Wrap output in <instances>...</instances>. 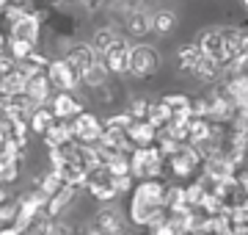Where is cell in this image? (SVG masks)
<instances>
[{"mask_svg":"<svg viewBox=\"0 0 248 235\" xmlns=\"http://www.w3.org/2000/svg\"><path fill=\"white\" fill-rule=\"evenodd\" d=\"M163 105L169 108L171 119H190L193 117V100L185 97V94H166L163 97Z\"/></svg>","mask_w":248,"mask_h":235,"instance_id":"2e32d148","label":"cell"},{"mask_svg":"<svg viewBox=\"0 0 248 235\" xmlns=\"http://www.w3.org/2000/svg\"><path fill=\"white\" fill-rule=\"evenodd\" d=\"M152 235H177V227L171 224V218H169V221H166V224L155 227V230H152Z\"/></svg>","mask_w":248,"mask_h":235,"instance_id":"8d00e7d4","label":"cell"},{"mask_svg":"<svg viewBox=\"0 0 248 235\" xmlns=\"http://www.w3.org/2000/svg\"><path fill=\"white\" fill-rule=\"evenodd\" d=\"M193 75L199 78V81H207V83H215L218 78L223 75V64L213 61V58H207V55H202V61L196 64Z\"/></svg>","mask_w":248,"mask_h":235,"instance_id":"cb8c5ba5","label":"cell"},{"mask_svg":"<svg viewBox=\"0 0 248 235\" xmlns=\"http://www.w3.org/2000/svg\"><path fill=\"white\" fill-rule=\"evenodd\" d=\"M127 136H130L133 147L138 150V147H155L157 144V138H160V133L149 125V122H133L130 130H127Z\"/></svg>","mask_w":248,"mask_h":235,"instance_id":"9a60e30c","label":"cell"},{"mask_svg":"<svg viewBox=\"0 0 248 235\" xmlns=\"http://www.w3.org/2000/svg\"><path fill=\"white\" fill-rule=\"evenodd\" d=\"M174 25H177V14H174V11H169V9L155 11V19H152V31H155V34L166 36V34L174 31Z\"/></svg>","mask_w":248,"mask_h":235,"instance_id":"d4e9b609","label":"cell"},{"mask_svg":"<svg viewBox=\"0 0 248 235\" xmlns=\"http://www.w3.org/2000/svg\"><path fill=\"white\" fill-rule=\"evenodd\" d=\"M108 78H110V72H108V67L102 64V58H99V61L94 64V67H91L80 81L86 83V86H91V89H99V86H105V83H108Z\"/></svg>","mask_w":248,"mask_h":235,"instance_id":"484cf974","label":"cell"},{"mask_svg":"<svg viewBox=\"0 0 248 235\" xmlns=\"http://www.w3.org/2000/svg\"><path fill=\"white\" fill-rule=\"evenodd\" d=\"M75 197H78V188H75V185H63L55 197H50V205H47V210H45L47 218H55L58 213H63V210L75 202Z\"/></svg>","mask_w":248,"mask_h":235,"instance_id":"d6986e66","label":"cell"},{"mask_svg":"<svg viewBox=\"0 0 248 235\" xmlns=\"http://www.w3.org/2000/svg\"><path fill=\"white\" fill-rule=\"evenodd\" d=\"M53 218H36L33 227L28 230V235H53Z\"/></svg>","mask_w":248,"mask_h":235,"instance_id":"d6a6232c","label":"cell"},{"mask_svg":"<svg viewBox=\"0 0 248 235\" xmlns=\"http://www.w3.org/2000/svg\"><path fill=\"white\" fill-rule=\"evenodd\" d=\"M75 141V130H72V119H55L53 125L47 127L45 133V144L50 147V150H55V147H66Z\"/></svg>","mask_w":248,"mask_h":235,"instance_id":"7c38bea8","label":"cell"},{"mask_svg":"<svg viewBox=\"0 0 248 235\" xmlns=\"http://www.w3.org/2000/svg\"><path fill=\"white\" fill-rule=\"evenodd\" d=\"M6 53H9V39L0 34V55H6Z\"/></svg>","mask_w":248,"mask_h":235,"instance_id":"ab89813d","label":"cell"},{"mask_svg":"<svg viewBox=\"0 0 248 235\" xmlns=\"http://www.w3.org/2000/svg\"><path fill=\"white\" fill-rule=\"evenodd\" d=\"M58 174H61V180H63V185H75V188H83L86 183H89V177L91 174L80 166V163H72V161H66L58 169Z\"/></svg>","mask_w":248,"mask_h":235,"instance_id":"44dd1931","label":"cell"},{"mask_svg":"<svg viewBox=\"0 0 248 235\" xmlns=\"http://www.w3.org/2000/svg\"><path fill=\"white\" fill-rule=\"evenodd\" d=\"M72 130H75V141H80V144H91L97 147L99 141H102V136H105V125L99 122L94 114H80V117L72 119Z\"/></svg>","mask_w":248,"mask_h":235,"instance_id":"5b68a950","label":"cell"},{"mask_svg":"<svg viewBox=\"0 0 248 235\" xmlns=\"http://www.w3.org/2000/svg\"><path fill=\"white\" fill-rule=\"evenodd\" d=\"M204 177H210V180L218 185V183L234 180V177H237V169H234V163H232L226 155H213V158L204 161Z\"/></svg>","mask_w":248,"mask_h":235,"instance_id":"30bf717a","label":"cell"},{"mask_svg":"<svg viewBox=\"0 0 248 235\" xmlns=\"http://www.w3.org/2000/svg\"><path fill=\"white\" fill-rule=\"evenodd\" d=\"M50 81H47V72H39L36 78H31L25 86V94L31 97V102L33 105H45L47 100H50Z\"/></svg>","mask_w":248,"mask_h":235,"instance_id":"e0dca14e","label":"cell"},{"mask_svg":"<svg viewBox=\"0 0 248 235\" xmlns=\"http://www.w3.org/2000/svg\"><path fill=\"white\" fill-rule=\"evenodd\" d=\"M3 202H6V188L0 185V205H3Z\"/></svg>","mask_w":248,"mask_h":235,"instance_id":"b9f144b4","label":"cell"},{"mask_svg":"<svg viewBox=\"0 0 248 235\" xmlns=\"http://www.w3.org/2000/svg\"><path fill=\"white\" fill-rule=\"evenodd\" d=\"M33 50H36L33 45H28V42H22V39L9 36V55L14 58V61H28V58L33 55Z\"/></svg>","mask_w":248,"mask_h":235,"instance_id":"83f0119b","label":"cell"},{"mask_svg":"<svg viewBox=\"0 0 248 235\" xmlns=\"http://www.w3.org/2000/svg\"><path fill=\"white\" fill-rule=\"evenodd\" d=\"M83 3H86V6H89V9H94V6H97L99 0H83Z\"/></svg>","mask_w":248,"mask_h":235,"instance_id":"60d3db41","label":"cell"},{"mask_svg":"<svg viewBox=\"0 0 248 235\" xmlns=\"http://www.w3.org/2000/svg\"><path fill=\"white\" fill-rule=\"evenodd\" d=\"M169 163H171V172L177 174V177H190V174L204 163V158L199 155V150H196L193 144H182L179 152L169 158Z\"/></svg>","mask_w":248,"mask_h":235,"instance_id":"8992f818","label":"cell"},{"mask_svg":"<svg viewBox=\"0 0 248 235\" xmlns=\"http://www.w3.org/2000/svg\"><path fill=\"white\" fill-rule=\"evenodd\" d=\"M17 64H19V61H14V58H11L9 53L0 55V78H6V75L17 72Z\"/></svg>","mask_w":248,"mask_h":235,"instance_id":"d590c367","label":"cell"},{"mask_svg":"<svg viewBox=\"0 0 248 235\" xmlns=\"http://www.w3.org/2000/svg\"><path fill=\"white\" fill-rule=\"evenodd\" d=\"M130 50H133V47L127 45L124 39H119L113 47H108L105 53H102V64L108 67V72L110 75L130 72Z\"/></svg>","mask_w":248,"mask_h":235,"instance_id":"52a82bcc","label":"cell"},{"mask_svg":"<svg viewBox=\"0 0 248 235\" xmlns=\"http://www.w3.org/2000/svg\"><path fill=\"white\" fill-rule=\"evenodd\" d=\"M86 185H89V194H91V197L99 199V202H108V205H110L116 197H119V191H116L113 180H110V174H108L105 169H99V172L91 174Z\"/></svg>","mask_w":248,"mask_h":235,"instance_id":"8fae6325","label":"cell"},{"mask_svg":"<svg viewBox=\"0 0 248 235\" xmlns=\"http://www.w3.org/2000/svg\"><path fill=\"white\" fill-rule=\"evenodd\" d=\"M116 42H119V36L113 34V28H97L94 31V42H91V47L99 53V58H102V53H105L108 47H113Z\"/></svg>","mask_w":248,"mask_h":235,"instance_id":"4316f807","label":"cell"},{"mask_svg":"<svg viewBox=\"0 0 248 235\" xmlns=\"http://www.w3.org/2000/svg\"><path fill=\"white\" fill-rule=\"evenodd\" d=\"M53 114L55 119H75L83 114V105H80V100L75 97V94H66V91H58L53 97Z\"/></svg>","mask_w":248,"mask_h":235,"instance_id":"4fadbf2b","label":"cell"},{"mask_svg":"<svg viewBox=\"0 0 248 235\" xmlns=\"http://www.w3.org/2000/svg\"><path fill=\"white\" fill-rule=\"evenodd\" d=\"M89 235H124V216L116 205H105L91 218Z\"/></svg>","mask_w":248,"mask_h":235,"instance_id":"3957f363","label":"cell"},{"mask_svg":"<svg viewBox=\"0 0 248 235\" xmlns=\"http://www.w3.org/2000/svg\"><path fill=\"white\" fill-rule=\"evenodd\" d=\"M61 188H63V180H61V174L58 172H47L45 177L39 180V191H45L47 197H55Z\"/></svg>","mask_w":248,"mask_h":235,"instance_id":"f1b7e54d","label":"cell"},{"mask_svg":"<svg viewBox=\"0 0 248 235\" xmlns=\"http://www.w3.org/2000/svg\"><path fill=\"white\" fill-rule=\"evenodd\" d=\"M199 47H202V53L207 55V58H213V61L218 64H229V58H226V45H223V34L221 28H207L202 34V39H199Z\"/></svg>","mask_w":248,"mask_h":235,"instance_id":"ba28073f","label":"cell"},{"mask_svg":"<svg viewBox=\"0 0 248 235\" xmlns=\"http://www.w3.org/2000/svg\"><path fill=\"white\" fill-rule=\"evenodd\" d=\"M113 180V185H116V191L119 194H127V191H135V185H133V174H127V177H110Z\"/></svg>","mask_w":248,"mask_h":235,"instance_id":"e575fe53","label":"cell"},{"mask_svg":"<svg viewBox=\"0 0 248 235\" xmlns=\"http://www.w3.org/2000/svg\"><path fill=\"white\" fill-rule=\"evenodd\" d=\"M11 36L22 39V42H28V45L36 47V42H39V17L28 11L25 17H19L17 22L11 25Z\"/></svg>","mask_w":248,"mask_h":235,"instance_id":"5bb4252c","label":"cell"},{"mask_svg":"<svg viewBox=\"0 0 248 235\" xmlns=\"http://www.w3.org/2000/svg\"><path fill=\"white\" fill-rule=\"evenodd\" d=\"M55 122V114L53 108H47V105H39V108H33V114H31V119H28V125H31V133H39V136H45L47 127Z\"/></svg>","mask_w":248,"mask_h":235,"instance_id":"603a6c76","label":"cell"},{"mask_svg":"<svg viewBox=\"0 0 248 235\" xmlns=\"http://www.w3.org/2000/svg\"><path fill=\"white\" fill-rule=\"evenodd\" d=\"M47 81H50V86H53L55 91L72 94V91L80 86V75L69 67L66 58H55V61H50V67H47Z\"/></svg>","mask_w":248,"mask_h":235,"instance_id":"277c9868","label":"cell"},{"mask_svg":"<svg viewBox=\"0 0 248 235\" xmlns=\"http://www.w3.org/2000/svg\"><path fill=\"white\" fill-rule=\"evenodd\" d=\"M166 188L160 180H141L133 191V205H130V221L138 227L149 224V216L157 208H166Z\"/></svg>","mask_w":248,"mask_h":235,"instance_id":"6da1fadb","label":"cell"},{"mask_svg":"<svg viewBox=\"0 0 248 235\" xmlns=\"http://www.w3.org/2000/svg\"><path fill=\"white\" fill-rule=\"evenodd\" d=\"M149 108H152V102L149 100H133V105H130V117L135 119V122H146V117H149Z\"/></svg>","mask_w":248,"mask_h":235,"instance_id":"4dcf8cb0","label":"cell"},{"mask_svg":"<svg viewBox=\"0 0 248 235\" xmlns=\"http://www.w3.org/2000/svg\"><path fill=\"white\" fill-rule=\"evenodd\" d=\"M152 19H155V14H149L146 9L138 6L135 11L127 14V34L130 36H143L146 31H152Z\"/></svg>","mask_w":248,"mask_h":235,"instance_id":"ac0fdd59","label":"cell"},{"mask_svg":"<svg viewBox=\"0 0 248 235\" xmlns=\"http://www.w3.org/2000/svg\"><path fill=\"white\" fill-rule=\"evenodd\" d=\"M202 47H199V42H190V45H182L177 50V67L182 69V72H193L196 64L202 61Z\"/></svg>","mask_w":248,"mask_h":235,"instance_id":"ffe728a7","label":"cell"},{"mask_svg":"<svg viewBox=\"0 0 248 235\" xmlns=\"http://www.w3.org/2000/svg\"><path fill=\"white\" fill-rule=\"evenodd\" d=\"M28 78L19 72V64H17V72L0 78V97H17V94H25Z\"/></svg>","mask_w":248,"mask_h":235,"instance_id":"7402d4cb","label":"cell"},{"mask_svg":"<svg viewBox=\"0 0 248 235\" xmlns=\"http://www.w3.org/2000/svg\"><path fill=\"white\" fill-rule=\"evenodd\" d=\"M0 235H22V233H19L14 224H9V227H3V230H0Z\"/></svg>","mask_w":248,"mask_h":235,"instance_id":"f35d334b","label":"cell"},{"mask_svg":"<svg viewBox=\"0 0 248 235\" xmlns=\"http://www.w3.org/2000/svg\"><path fill=\"white\" fill-rule=\"evenodd\" d=\"M17 210H19V205H11V202H3V205H0V221H3V224H14V221H17Z\"/></svg>","mask_w":248,"mask_h":235,"instance_id":"836d02e7","label":"cell"},{"mask_svg":"<svg viewBox=\"0 0 248 235\" xmlns=\"http://www.w3.org/2000/svg\"><path fill=\"white\" fill-rule=\"evenodd\" d=\"M105 172L110 177H127V174H133V169H130V155H119L113 163L105 166Z\"/></svg>","mask_w":248,"mask_h":235,"instance_id":"f546056e","label":"cell"},{"mask_svg":"<svg viewBox=\"0 0 248 235\" xmlns=\"http://www.w3.org/2000/svg\"><path fill=\"white\" fill-rule=\"evenodd\" d=\"M160 69V53L152 45H135L130 50V75L135 78H152Z\"/></svg>","mask_w":248,"mask_h":235,"instance_id":"7a4b0ae2","label":"cell"},{"mask_svg":"<svg viewBox=\"0 0 248 235\" xmlns=\"http://www.w3.org/2000/svg\"><path fill=\"white\" fill-rule=\"evenodd\" d=\"M63 58H66L72 69H75L80 78H83V75H86L91 67L99 61V53H97L91 45H72L69 50H66V55H63Z\"/></svg>","mask_w":248,"mask_h":235,"instance_id":"9c48e42d","label":"cell"},{"mask_svg":"<svg viewBox=\"0 0 248 235\" xmlns=\"http://www.w3.org/2000/svg\"><path fill=\"white\" fill-rule=\"evenodd\" d=\"M133 122H135V119L130 117V111H127V114H113V117L105 122V127H113V130H130Z\"/></svg>","mask_w":248,"mask_h":235,"instance_id":"1f68e13d","label":"cell"},{"mask_svg":"<svg viewBox=\"0 0 248 235\" xmlns=\"http://www.w3.org/2000/svg\"><path fill=\"white\" fill-rule=\"evenodd\" d=\"M53 235H72V227L58 221V224H53Z\"/></svg>","mask_w":248,"mask_h":235,"instance_id":"74e56055","label":"cell"},{"mask_svg":"<svg viewBox=\"0 0 248 235\" xmlns=\"http://www.w3.org/2000/svg\"><path fill=\"white\" fill-rule=\"evenodd\" d=\"M218 235H234V233H218Z\"/></svg>","mask_w":248,"mask_h":235,"instance_id":"7bdbcfd3","label":"cell"}]
</instances>
